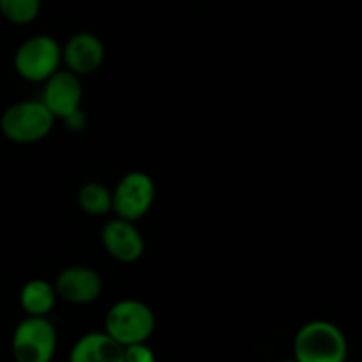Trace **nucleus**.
I'll return each mask as SVG.
<instances>
[{"label":"nucleus","mask_w":362,"mask_h":362,"mask_svg":"<svg viewBox=\"0 0 362 362\" xmlns=\"http://www.w3.org/2000/svg\"><path fill=\"white\" fill-rule=\"evenodd\" d=\"M69 362H124V346L105 331L81 336L71 349Z\"/></svg>","instance_id":"9b49d317"},{"label":"nucleus","mask_w":362,"mask_h":362,"mask_svg":"<svg viewBox=\"0 0 362 362\" xmlns=\"http://www.w3.org/2000/svg\"><path fill=\"white\" fill-rule=\"evenodd\" d=\"M62 66V46L52 35L37 34L25 39L14 53V71L32 83H45Z\"/></svg>","instance_id":"20e7f679"},{"label":"nucleus","mask_w":362,"mask_h":362,"mask_svg":"<svg viewBox=\"0 0 362 362\" xmlns=\"http://www.w3.org/2000/svg\"><path fill=\"white\" fill-rule=\"evenodd\" d=\"M124 362H158L154 352L147 343L124 346Z\"/></svg>","instance_id":"2eb2a0df"},{"label":"nucleus","mask_w":362,"mask_h":362,"mask_svg":"<svg viewBox=\"0 0 362 362\" xmlns=\"http://www.w3.org/2000/svg\"><path fill=\"white\" fill-rule=\"evenodd\" d=\"M156 200V184L148 173L134 170L126 173L112 189V211L115 218L136 223L148 214Z\"/></svg>","instance_id":"423d86ee"},{"label":"nucleus","mask_w":362,"mask_h":362,"mask_svg":"<svg viewBox=\"0 0 362 362\" xmlns=\"http://www.w3.org/2000/svg\"><path fill=\"white\" fill-rule=\"evenodd\" d=\"M278 362H297V361L292 357V359H283V361H278Z\"/></svg>","instance_id":"dca6fc26"},{"label":"nucleus","mask_w":362,"mask_h":362,"mask_svg":"<svg viewBox=\"0 0 362 362\" xmlns=\"http://www.w3.org/2000/svg\"><path fill=\"white\" fill-rule=\"evenodd\" d=\"M55 119L41 101H20L6 108L0 117V129L9 141L30 145L52 133Z\"/></svg>","instance_id":"7ed1b4c3"},{"label":"nucleus","mask_w":362,"mask_h":362,"mask_svg":"<svg viewBox=\"0 0 362 362\" xmlns=\"http://www.w3.org/2000/svg\"><path fill=\"white\" fill-rule=\"evenodd\" d=\"M346 356L349 343L332 322H308L293 339V359L297 362H346Z\"/></svg>","instance_id":"f257e3e1"},{"label":"nucleus","mask_w":362,"mask_h":362,"mask_svg":"<svg viewBox=\"0 0 362 362\" xmlns=\"http://www.w3.org/2000/svg\"><path fill=\"white\" fill-rule=\"evenodd\" d=\"M105 60V45L90 32H80L62 46L64 69L81 78L95 73Z\"/></svg>","instance_id":"9d476101"},{"label":"nucleus","mask_w":362,"mask_h":362,"mask_svg":"<svg viewBox=\"0 0 362 362\" xmlns=\"http://www.w3.org/2000/svg\"><path fill=\"white\" fill-rule=\"evenodd\" d=\"M101 243L106 253L120 264H134L144 257V237L134 223L112 219L103 226Z\"/></svg>","instance_id":"1a4fd4ad"},{"label":"nucleus","mask_w":362,"mask_h":362,"mask_svg":"<svg viewBox=\"0 0 362 362\" xmlns=\"http://www.w3.org/2000/svg\"><path fill=\"white\" fill-rule=\"evenodd\" d=\"M57 304V293L53 283L46 279H30L20 292V306L27 317L48 318Z\"/></svg>","instance_id":"f8f14e48"},{"label":"nucleus","mask_w":362,"mask_h":362,"mask_svg":"<svg viewBox=\"0 0 362 362\" xmlns=\"http://www.w3.org/2000/svg\"><path fill=\"white\" fill-rule=\"evenodd\" d=\"M81 98H83L81 80L66 69H59L42 83L41 103L55 120H67L81 112Z\"/></svg>","instance_id":"0eeeda50"},{"label":"nucleus","mask_w":362,"mask_h":362,"mask_svg":"<svg viewBox=\"0 0 362 362\" xmlns=\"http://www.w3.org/2000/svg\"><path fill=\"white\" fill-rule=\"evenodd\" d=\"M53 288H55L57 299L83 306L99 299L103 292V279L94 269L74 265V267L64 269L57 276Z\"/></svg>","instance_id":"6e6552de"},{"label":"nucleus","mask_w":362,"mask_h":362,"mask_svg":"<svg viewBox=\"0 0 362 362\" xmlns=\"http://www.w3.org/2000/svg\"><path fill=\"white\" fill-rule=\"evenodd\" d=\"M154 329V311L136 299L119 300L110 308L105 317V332L120 346L147 343Z\"/></svg>","instance_id":"f03ea898"},{"label":"nucleus","mask_w":362,"mask_h":362,"mask_svg":"<svg viewBox=\"0 0 362 362\" xmlns=\"http://www.w3.org/2000/svg\"><path fill=\"white\" fill-rule=\"evenodd\" d=\"M41 0H0V14L13 25H28L37 20Z\"/></svg>","instance_id":"4468645a"},{"label":"nucleus","mask_w":362,"mask_h":362,"mask_svg":"<svg viewBox=\"0 0 362 362\" xmlns=\"http://www.w3.org/2000/svg\"><path fill=\"white\" fill-rule=\"evenodd\" d=\"M78 205L88 216H105L112 211V189L101 182H87L78 191Z\"/></svg>","instance_id":"ddd939ff"},{"label":"nucleus","mask_w":362,"mask_h":362,"mask_svg":"<svg viewBox=\"0 0 362 362\" xmlns=\"http://www.w3.org/2000/svg\"><path fill=\"white\" fill-rule=\"evenodd\" d=\"M11 350L16 362H52L57 352L55 325L48 318H23L14 329Z\"/></svg>","instance_id":"39448f33"}]
</instances>
